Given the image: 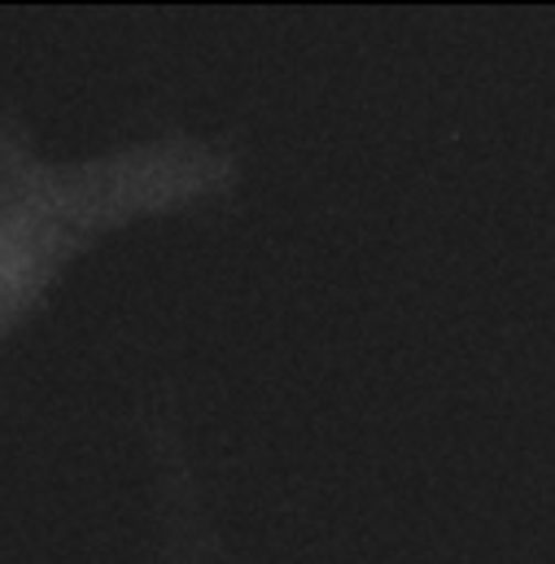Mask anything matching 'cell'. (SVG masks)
I'll use <instances>...</instances> for the list:
<instances>
[{"label":"cell","mask_w":555,"mask_h":564,"mask_svg":"<svg viewBox=\"0 0 555 564\" xmlns=\"http://www.w3.org/2000/svg\"><path fill=\"white\" fill-rule=\"evenodd\" d=\"M241 153L162 132L79 162H48L18 110H0V341L31 324L106 237L232 197Z\"/></svg>","instance_id":"obj_1"}]
</instances>
